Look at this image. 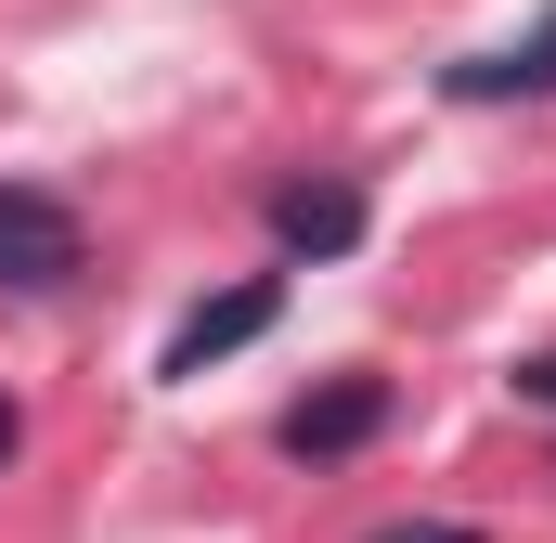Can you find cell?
<instances>
[{"label":"cell","instance_id":"277c9868","mask_svg":"<svg viewBox=\"0 0 556 543\" xmlns=\"http://www.w3.org/2000/svg\"><path fill=\"white\" fill-rule=\"evenodd\" d=\"M363 220H376L363 181H285V194H273V247H285V260H350Z\"/></svg>","mask_w":556,"mask_h":543},{"label":"cell","instance_id":"6da1fadb","mask_svg":"<svg viewBox=\"0 0 556 543\" xmlns=\"http://www.w3.org/2000/svg\"><path fill=\"white\" fill-rule=\"evenodd\" d=\"M273 311H285V272H247V285H220V298H194V311L168 324V350H155V376H168V389H194L207 363H233V350H260V337H273Z\"/></svg>","mask_w":556,"mask_h":543},{"label":"cell","instance_id":"8992f818","mask_svg":"<svg viewBox=\"0 0 556 543\" xmlns=\"http://www.w3.org/2000/svg\"><path fill=\"white\" fill-rule=\"evenodd\" d=\"M376 543H479L466 518H402V531H376Z\"/></svg>","mask_w":556,"mask_h":543},{"label":"cell","instance_id":"52a82bcc","mask_svg":"<svg viewBox=\"0 0 556 543\" xmlns=\"http://www.w3.org/2000/svg\"><path fill=\"white\" fill-rule=\"evenodd\" d=\"M518 402H544V414H556V363H518Z\"/></svg>","mask_w":556,"mask_h":543},{"label":"cell","instance_id":"ba28073f","mask_svg":"<svg viewBox=\"0 0 556 543\" xmlns=\"http://www.w3.org/2000/svg\"><path fill=\"white\" fill-rule=\"evenodd\" d=\"M13 453H26V414H13V402H0V466H13Z\"/></svg>","mask_w":556,"mask_h":543},{"label":"cell","instance_id":"5b68a950","mask_svg":"<svg viewBox=\"0 0 556 543\" xmlns=\"http://www.w3.org/2000/svg\"><path fill=\"white\" fill-rule=\"evenodd\" d=\"M544 91H556V0H544V26H531L518 52L453 65V104H544Z\"/></svg>","mask_w":556,"mask_h":543},{"label":"cell","instance_id":"3957f363","mask_svg":"<svg viewBox=\"0 0 556 543\" xmlns=\"http://www.w3.org/2000/svg\"><path fill=\"white\" fill-rule=\"evenodd\" d=\"M389 414H402V389H389V376H324V389H311V402H285V453H298V466H337V453H363V440H389Z\"/></svg>","mask_w":556,"mask_h":543},{"label":"cell","instance_id":"7a4b0ae2","mask_svg":"<svg viewBox=\"0 0 556 543\" xmlns=\"http://www.w3.org/2000/svg\"><path fill=\"white\" fill-rule=\"evenodd\" d=\"M78 207L65 194H39V181H0V285L13 298H52V285H78Z\"/></svg>","mask_w":556,"mask_h":543}]
</instances>
